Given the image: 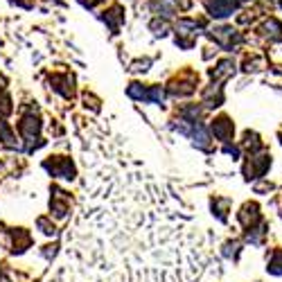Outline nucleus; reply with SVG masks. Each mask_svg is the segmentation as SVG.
Listing matches in <instances>:
<instances>
[{
    "mask_svg": "<svg viewBox=\"0 0 282 282\" xmlns=\"http://www.w3.org/2000/svg\"><path fill=\"white\" fill-rule=\"evenodd\" d=\"M81 208L68 228V282H199L212 262L194 219L120 147L83 154Z\"/></svg>",
    "mask_w": 282,
    "mask_h": 282,
    "instance_id": "nucleus-1",
    "label": "nucleus"
},
{
    "mask_svg": "<svg viewBox=\"0 0 282 282\" xmlns=\"http://www.w3.org/2000/svg\"><path fill=\"white\" fill-rule=\"evenodd\" d=\"M45 170H50L52 174H54V176H61V179H72V176H75L70 160H64L61 165H57V158L52 160V163L48 160V163H45Z\"/></svg>",
    "mask_w": 282,
    "mask_h": 282,
    "instance_id": "nucleus-2",
    "label": "nucleus"
}]
</instances>
